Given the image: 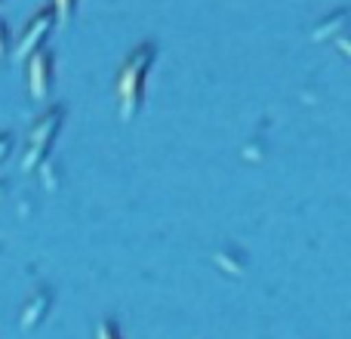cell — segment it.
Masks as SVG:
<instances>
[{
  "mask_svg": "<svg viewBox=\"0 0 351 339\" xmlns=\"http://www.w3.org/2000/svg\"><path fill=\"white\" fill-rule=\"evenodd\" d=\"M154 56H158V47L154 43H142V47H136L130 53V59L117 71L114 96H117V111H121L123 124H130L136 117V111H139L142 96H145V78L154 65Z\"/></svg>",
  "mask_w": 351,
  "mask_h": 339,
  "instance_id": "1",
  "label": "cell"
},
{
  "mask_svg": "<svg viewBox=\"0 0 351 339\" xmlns=\"http://www.w3.org/2000/svg\"><path fill=\"white\" fill-rule=\"evenodd\" d=\"M62 121H65V108H62V105L49 108L47 115H40L34 121V127H31V133H28V152H25V167L28 170L34 167L37 161L47 158V152H49V145H53L56 133H59Z\"/></svg>",
  "mask_w": 351,
  "mask_h": 339,
  "instance_id": "2",
  "label": "cell"
},
{
  "mask_svg": "<svg viewBox=\"0 0 351 339\" xmlns=\"http://www.w3.org/2000/svg\"><path fill=\"white\" fill-rule=\"evenodd\" d=\"M53 56L47 53V49H40V53L31 59L28 65V86H31V96L34 99H43L49 93V84H53Z\"/></svg>",
  "mask_w": 351,
  "mask_h": 339,
  "instance_id": "3",
  "label": "cell"
},
{
  "mask_svg": "<svg viewBox=\"0 0 351 339\" xmlns=\"http://www.w3.org/2000/svg\"><path fill=\"white\" fill-rule=\"evenodd\" d=\"M49 25H53V19H49V12H37V19L28 25V31H25V37L19 40V49H16V59L22 62L25 56H31V49L37 47V43L47 37V31H49Z\"/></svg>",
  "mask_w": 351,
  "mask_h": 339,
  "instance_id": "4",
  "label": "cell"
},
{
  "mask_svg": "<svg viewBox=\"0 0 351 339\" xmlns=\"http://www.w3.org/2000/svg\"><path fill=\"white\" fill-rule=\"evenodd\" d=\"M49 309V293L47 290H37L34 296L28 299V305L22 309V318H19V324H22L25 330H34L37 324H40V318L47 315Z\"/></svg>",
  "mask_w": 351,
  "mask_h": 339,
  "instance_id": "5",
  "label": "cell"
},
{
  "mask_svg": "<svg viewBox=\"0 0 351 339\" xmlns=\"http://www.w3.org/2000/svg\"><path fill=\"white\" fill-rule=\"evenodd\" d=\"M96 339H123V336H121V327L111 318H102L96 327Z\"/></svg>",
  "mask_w": 351,
  "mask_h": 339,
  "instance_id": "6",
  "label": "cell"
},
{
  "mask_svg": "<svg viewBox=\"0 0 351 339\" xmlns=\"http://www.w3.org/2000/svg\"><path fill=\"white\" fill-rule=\"evenodd\" d=\"M71 3H74V0H56V12H59V19H68Z\"/></svg>",
  "mask_w": 351,
  "mask_h": 339,
  "instance_id": "7",
  "label": "cell"
},
{
  "mask_svg": "<svg viewBox=\"0 0 351 339\" xmlns=\"http://www.w3.org/2000/svg\"><path fill=\"white\" fill-rule=\"evenodd\" d=\"M3 47H6V28L0 25V56H3Z\"/></svg>",
  "mask_w": 351,
  "mask_h": 339,
  "instance_id": "8",
  "label": "cell"
}]
</instances>
